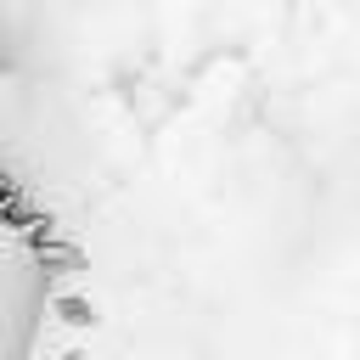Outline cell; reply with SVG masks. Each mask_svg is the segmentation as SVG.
<instances>
[{"instance_id":"1","label":"cell","mask_w":360,"mask_h":360,"mask_svg":"<svg viewBox=\"0 0 360 360\" xmlns=\"http://www.w3.org/2000/svg\"><path fill=\"white\" fill-rule=\"evenodd\" d=\"M62 292V259L45 219L0 174V360H39Z\"/></svg>"}]
</instances>
